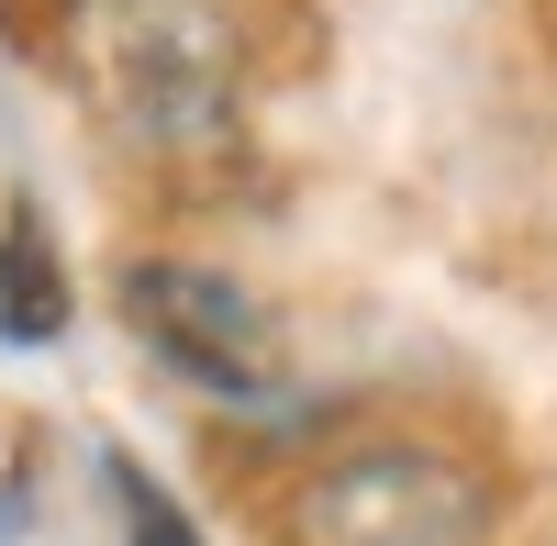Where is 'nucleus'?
Wrapping results in <instances>:
<instances>
[{
    "label": "nucleus",
    "instance_id": "f257e3e1",
    "mask_svg": "<svg viewBox=\"0 0 557 546\" xmlns=\"http://www.w3.org/2000/svg\"><path fill=\"white\" fill-rule=\"evenodd\" d=\"M45 57L78 89V112L146 157L212 146L246 89V23L235 0H67L45 23Z\"/></svg>",
    "mask_w": 557,
    "mask_h": 546
},
{
    "label": "nucleus",
    "instance_id": "f03ea898",
    "mask_svg": "<svg viewBox=\"0 0 557 546\" xmlns=\"http://www.w3.org/2000/svg\"><path fill=\"white\" fill-rule=\"evenodd\" d=\"M502 491L446 435H346L278 491V546H491Z\"/></svg>",
    "mask_w": 557,
    "mask_h": 546
},
{
    "label": "nucleus",
    "instance_id": "7ed1b4c3",
    "mask_svg": "<svg viewBox=\"0 0 557 546\" xmlns=\"http://www.w3.org/2000/svg\"><path fill=\"white\" fill-rule=\"evenodd\" d=\"M123 324L146 335L157 369H178L212 401H268L290 380V335L278 312L235 280V268H201V257H134L123 268Z\"/></svg>",
    "mask_w": 557,
    "mask_h": 546
},
{
    "label": "nucleus",
    "instance_id": "20e7f679",
    "mask_svg": "<svg viewBox=\"0 0 557 546\" xmlns=\"http://www.w3.org/2000/svg\"><path fill=\"white\" fill-rule=\"evenodd\" d=\"M67 324V268H57V235H45V212L12 201L0 212V335L12 346H45Z\"/></svg>",
    "mask_w": 557,
    "mask_h": 546
},
{
    "label": "nucleus",
    "instance_id": "39448f33",
    "mask_svg": "<svg viewBox=\"0 0 557 546\" xmlns=\"http://www.w3.org/2000/svg\"><path fill=\"white\" fill-rule=\"evenodd\" d=\"M101 480H112V513H123V546H201V524L178 513V502H168V491H157L146 469H134V458H112Z\"/></svg>",
    "mask_w": 557,
    "mask_h": 546
},
{
    "label": "nucleus",
    "instance_id": "423d86ee",
    "mask_svg": "<svg viewBox=\"0 0 557 546\" xmlns=\"http://www.w3.org/2000/svg\"><path fill=\"white\" fill-rule=\"evenodd\" d=\"M12 12H34V23H57V12H67V0H12Z\"/></svg>",
    "mask_w": 557,
    "mask_h": 546
}]
</instances>
